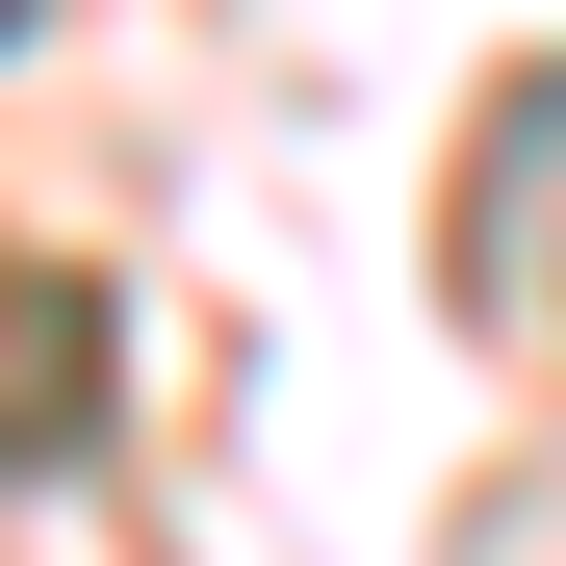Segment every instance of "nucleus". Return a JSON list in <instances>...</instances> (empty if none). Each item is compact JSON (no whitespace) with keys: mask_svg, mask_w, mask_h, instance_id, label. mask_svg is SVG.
Listing matches in <instances>:
<instances>
[{"mask_svg":"<svg viewBox=\"0 0 566 566\" xmlns=\"http://www.w3.org/2000/svg\"><path fill=\"white\" fill-rule=\"evenodd\" d=\"M515 180H566V77H541V104H515Z\"/></svg>","mask_w":566,"mask_h":566,"instance_id":"f257e3e1","label":"nucleus"},{"mask_svg":"<svg viewBox=\"0 0 566 566\" xmlns=\"http://www.w3.org/2000/svg\"><path fill=\"white\" fill-rule=\"evenodd\" d=\"M0 52H27V0H0Z\"/></svg>","mask_w":566,"mask_h":566,"instance_id":"f03ea898","label":"nucleus"}]
</instances>
